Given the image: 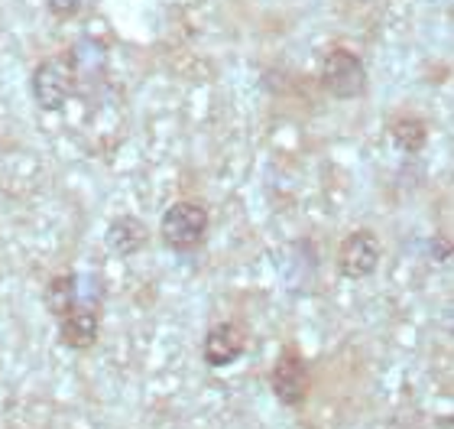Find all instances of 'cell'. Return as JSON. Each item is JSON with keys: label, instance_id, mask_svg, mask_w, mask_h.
I'll list each match as a JSON object with an SVG mask.
<instances>
[{"label": "cell", "instance_id": "1", "mask_svg": "<svg viewBox=\"0 0 454 429\" xmlns=\"http://www.w3.org/2000/svg\"><path fill=\"white\" fill-rule=\"evenodd\" d=\"M208 234V209L195 199L172 202L160 218V238L169 250H195Z\"/></svg>", "mask_w": 454, "mask_h": 429}, {"label": "cell", "instance_id": "2", "mask_svg": "<svg viewBox=\"0 0 454 429\" xmlns=\"http://www.w3.org/2000/svg\"><path fill=\"white\" fill-rule=\"evenodd\" d=\"M318 78H322L325 91L332 98H338V101H354V98H360L367 91V66L350 49H332L322 59Z\"/></svg>", "mask_w": 454, "mask_h": 429}, {"label": "cell", "instance_id": "3", "mask_svg": "<svg viewBox=\"0 0 454 429\" xmlns=\"http://www.w3.org/2000/svg\"><path fill=\"white\" fill-rule=\"evenodd\" d=\"M29 91L33 101L43 111H62L68 105V98L75 91V72L68 66V59H43L33 75H29Z\"/></svg>", "mask_w": 454, "mask_h": 429}, {"label": "cell", "instance_id": "4", "mask_svg": "<svg viewBox=\"0 0 454 429\" xmlns=\"http://www.w3.org/2000/svg\"><path fill=\"white\" fill-rule=\"evenodd\" d=\"M270 391L283 407H302L309 401L312 374H309V361L295 348H286L270 368Z\"/></svg>", "mask_w": 454, "mask_h": 429}, {"label": "cell", "instance_id": "5", "mask_svg": "<svg viewBox=\"0 0 454 429\" xmlns=\"http://www.w3.org/2000/svg\"><path fill=\"white\" fill-rule=\"evenodd\" d=\"M380 260H383V244H380L377 231L357 228L340 241L338 248V274L344 280H367L377 274Z\"/></svg>", "mask_w": 454, "mask_h": 429}, {"label": "cell", "instance_id": "6", "mask_svg": "<svg viewBox=\"0 0 454 429\" xmlns=\"http://www.w3.org/2000/svg\"><path fill=\"white\" fill-rule=\"evenodd\" d=\"M56 322H59V338L72 352H88L98 342V335H101V315H98L95 303H88V299H78Z\"/></svg>", "mask_w": 454, "mask_h": 429}, {"label": "cell", "instance_id": "7", "mask_svg": "<svg viewBox=\"0 0 454 429\" xmlns=\"http://www.w3.org/2000/svg\"><path fill=\"white\" fill-rule=\"evenodd\" d=\"M247 348V335L244 329L237 322H218L211 325L208 335H205V342H201V358L208 368H231V364L244 354Z\"/></svg>", "mask_w": 454, "mask_h": 429}, {"label": "cell", "instance_id": "8", "mask_svg": "<svg viewBox=\"0 0 454 429\" xmlns=\"http://www.w3.org/2000/svg\"><path fill=\"white\" fill-rule=\"evenodd\" d=\"M146 241H150V228H146L137 215H121V218H114L105 231L107 250L117 254V258H133V254H140V250L146 248Z\"/></svg>", "mask_w": 454, "mask_h": 429}, {"label": "cell", "instance_id": "9", "mask_svg": "<svg viewBox=\"0 0 454 429\" xmlns=\"http://www.w3.org/2000/svg\"><path fill=\"white\" fill-rule=\"evenodd\" d=\"M389 143L406 156H416L419 150H426L428 143V124L416 115H403L389 124Z\"/></svg>", "mask_w": 454, "mask_h": 429}, {"label": "cell", "instance_id": "10", "mask_svg": "<svg viewBox=\"0 0 454 429\" xmlns=\"http://www.w3.org/2000/svg\"><path fill=\"white\" fill-rule=\"evenodd\" d=\"M43 299H46L49 313L56 315V319H62L82 299V277H75V274H59V277L49 280Z\"/></svg>", "mask_w": 454, "mask_h": 429}, {"label": "cell", "instance_id": "11", "mask_svg": "<svg viewBox=\"0 0 454 429\" xmlns=\"http://www.w3.org/2000/svg\"><path fill=\"white\" fill-rule=\"evenodd\" d=\"M68 66H72V72H75V82L78 78H91L95 82L98 75H105V46L101 43H95V39H82L72 52H68Z\"/></svg>", "mask_w": 454, "mask_h": 429}, {"label": "cell", "instance_id": "12", "mask_svg": "<svg viewBox=\"0 0 454 429\" xmlns=\"http://www.w3.org/2000/svg\"><path fill=\"white\" fill-rule=\"evenodd\" d=\"M78 4L82 0H49V13L59 20H72L78 13Z\"/></svg>", "mask_w": 454, "mask_h": 429}]
</instances>
